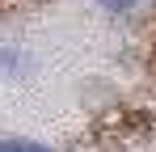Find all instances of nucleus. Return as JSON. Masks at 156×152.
Listing matches in <instances>:
<instances>
[{
    "label": "nucleus",
    "instance_id": "2",
    "mask_svg": "<svg viewBox=\"0 0 156 152\" xmlns=\"http://www.w3.org/2000/svg\"><path fill=\"white\" fill-rule=\"evenodd\" d=\"M105 4H135V0H105Z\"/></svg>",
    "mask_w": 156,
    "mask_h": 152
},
{
    "label": "nucleus",
    "instance_id": "1",
    "mask_svg": "<svg viewBox=\"0 0 156 152\" xmlns=\"http://www.w3.org/2000/svg\"><path fill=\"white\" fill-rule=\"evenodd\" d=\"M0 152H47L42 144H26V139H0Z\"/></svg>",
    "mask_w": 156,
    "mask_h": 152
}]
</instances>
